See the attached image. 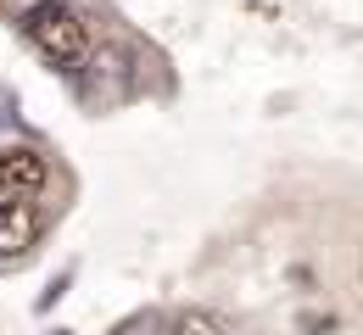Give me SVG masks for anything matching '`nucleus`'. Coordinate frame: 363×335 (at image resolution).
I'll list each match as a JSON object with an SVG mask.
<instances>
[{
  "mask_svg": "<svg viewBox=\"0 0 363 335\" xmlns=\"http://www.w3.org/2000/svg\"><path fill=\"white\" fill-rule=\"evenodd\" d=\"M23 34H28V45L40 50L45 62H56V67H79V62L90 56V23H84L67 0H34V6L23 11Z\"/></svg>",
  "mask_w": 363,
  "mask_h": 335,
  "instance_id": "1",
  "label": "nucleus"
},
{
  "mask_svg": "<svg viewBox=\"0 0 363 335\" xmlns=\"http://www.w3.org/2000/svg\"><path fill=\"white\" fill-rule=\"evenodd\" d=\"M40 235H45L40 207H34L28 195H6V201H0V263L28 257V251L40 246Z\"/></svg>",
  "mask_w": 363,
  "mask_h": 335,
  "instance_id": "2",
  "label": "nucleus"
},
{
  "mask_svg": "<svg viewBox=\"0 0 363 335\" xmlns=\"http://www.w3.org/2000/svg\"><path fill=\"white\" fill-rule=\"evenodd\" d=\"M50 185V162L34 145H0V195H40Z\"/></svg>",
  "mask_w": 363,
  "mask_h": 335,
  "instance_id": "3",
  "label": "nucleus"
},
{
  "mask_svg": "<svg viewBox=\"0 0 363 335\" xmlns=\"http://www.w3.org/2000/svg\"><path fill=\"white\" fill-rule=\"evenodd\" d=\"M162 335H224V330H218L213 313H196V307H190V313H174V319L162 324Z\"/></svg>",
  "mask_w": 363,
  "mask_h": 335,
  "instance_id": "4",
  "label": "nucleus"
},
{
  "mask_svg": "<svg viewBox=\"0 0 363 335\" xmlns=\"http://www.w3.org/2000/svg\"><path fill=\"white\" fill-rule=\"evenodd\" d=\"M118 335H157V319H129Z\"/></svg>",
  "mask_w": 363,
  "mask_h": 335,
  "instance_id": "5",
  "label": "nucleus"
}]
</instances>
